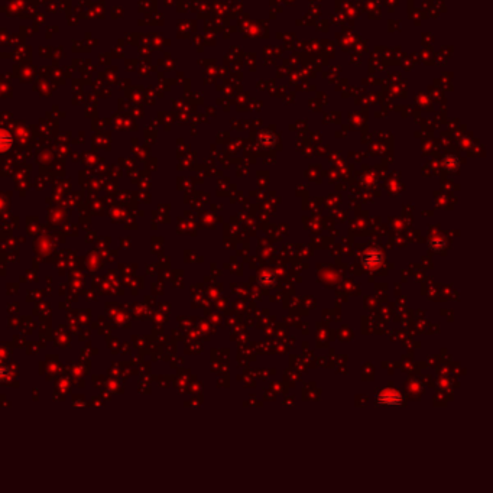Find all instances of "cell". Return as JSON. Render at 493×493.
Listing matches in <instances>:
<instances>
[{"mask_svg": "<svg viewBox=\"0 0 493 493\" xmlns=\"http://www.w3.org/2000/svg\"><path fill=\"white\" fill-rule=\"evenodd\" d=\"M402 402V396L395 390H386L382 395L376 396V404L385 405H399Z\"/></svg>", "mask_w": 493, "mask_h": 493, "instance_id": "cell-1", "label": "cell"}]
</instances>
